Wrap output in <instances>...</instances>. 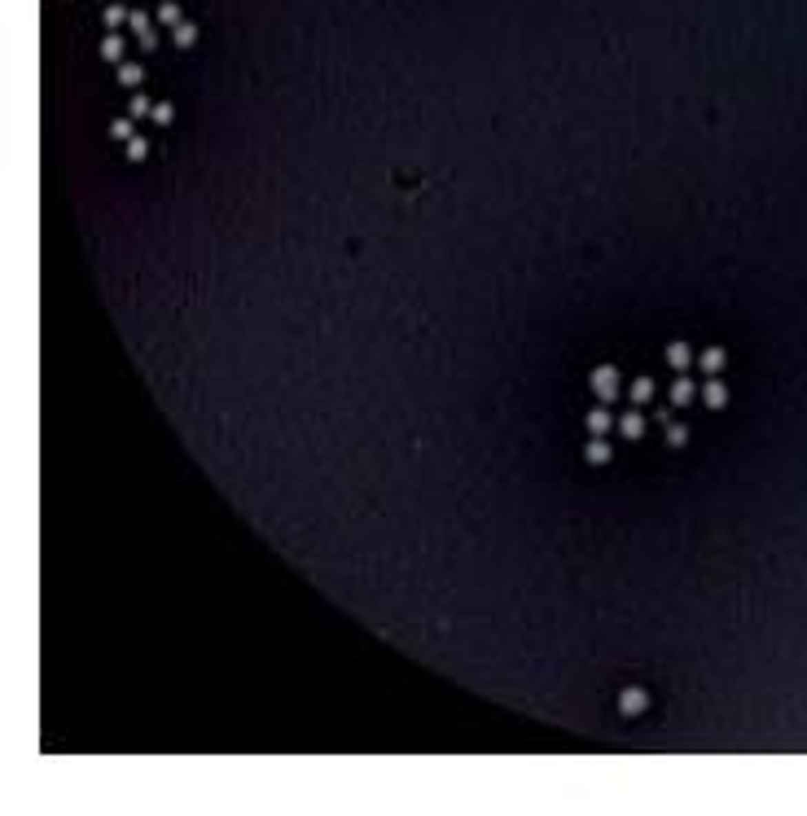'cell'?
<instances>
[{
	"label": "cell",
	"mask_w": 807,
	"mask_h": 816,
	"mask_svg": "<svg viewBox=\"0 0 807 816\" xmlns=\"http://www.w3.org/2000/svg\"><path fill=\"white\" fill-rule=\"evenodd\" d=\"M588 387H593V395L601 404H614L619 400V369L614 365H597L593 374H588Z\"/></svg>",
	"instance_id": "6da1fadb"
},
{
	"label": "cell",
	"mask_w": 807,
	"mask_h": 816,
	"mask_svg": "<svg viewBox=\"0 0 807 816\" xmlns=\"http://www.w3.org/2000/svg\"><path fill=\"white\" fill-rule=\"evenodd\" d=\"M127 27L136 31V40L145 44V49H154V44H159V31H154L150 14H141V9H132V14H127Z\"/></svg>",
	"instance_id": "7a4b0ae2"
},
{
	"label": "cell",
	"mask_w": 807,
	"mask_h": 816,
	"mask_svg": "<svg viewBox=\"0 0 807 816\" xmlns=\"http://www.w3.org/2000/svg\"><path fill=\"white\" fill-rule=\"evenodd\" d=\"M667 400L676 404V408H684V404H693L697 400V382L689 378V374H680L676 382H671V391H667Z\"/></svg>",
	"instance_id": "3957f363"
},
{
	"label": "cell",
	"mask_w": 807,
	"mask_h": 816,
	"mask_svg": "<svg viewBox=\"0 0 807 816\" xmlns=\"http://www.w3.org/2000/svg\"><path fill=\"white\" fill-rule=\"evenodd\" d=\"M614 426H619V435H623V439H641V435H645V413L632 404L628 413H623L619 422H614Z\"/></svg>",
	"instance_id": "277c9868"
},
{
	"label": "cell",
	"mask_w": 807,
	"mask_h": 816,
	"mask_svg": "<svg viewBox=\"0 0 807 816\" xmlns=\"http://www.w3.org/2000/svg\"><path fill=\"white\" fill-rule=\"evenodd\" d=\"M645 706H649V693H645V689H623V693H619V715L632 720V715H641Z\"/></svg>",
	"instance_id": "5b68a950"
},
{
	"label": "cell",
	"mask_w": 807,
	"mask_h": 816,
	"mask_svg": "<svg viewBox=\"0 0 807 816\" xmlns=\"http://www.w3.org/2000/svg\"><path fill=\"white\" fill-rule=\"evenodd\" d=\"M728 365V356H724V347H706L702 356H697V369H702L706 378H719V369Z\"/></svg>",
	"instance_id": "8992f818"
},
{
	"label": "cell",
	"mask_w": 807,
	"mask_h": 816,
	"mask_svg": "<svg viewBox=\"0 0 807 816\" xmlns=\"http://www.w3.org/2000/svg\"><path fill=\"white\" fill-rule=\"evenodd\" d=\"M702 404H706V408H724V404H728V387H724L719 378H706V382H702Z\"/></svg>",
	"instance_id": "52a82bcc"
},
{
	"label": "cell",
	"mask_w": 807,
	"mask_h": 816,
	"mask_svg": "<svg viewBox=\"0 0 807 816\" xmlns=\"http://www.w3.org/2000/svg\"><path fill=\"white\" fill-rule=\"evenodd\" d=\"M667 365L676 369V374H684V369L693 365V347L689 343H667Z\"/></svg>",
	"instance_id": "ba28073f"
},
{
	"label": "cell",
	"mask_w": 807,
	"mask_h": 816,
	"mask_svg": "<svg viewBox=\"0 0 807 816\" xmlns=\"http://www.w3.org/2000/svg\"><path fill=\"white\" fill-rule=\"evenodd\" d=\"M610 457H614V452H610V443L601 439V435L588 439V448H584V461H588V465H606Z\"/></svg>",
	"instance_id": "9c48e42d"
},
{
	"label": "cell",
	"mask_w": 807,
	"mask_h": 816,
	"mask_svg": "<svg viewBox=\"0 0 807 816\" xmlns=\"http://www.w3.org/2000/svg\"><path fill=\"white\" fill-rule=\"evenodd\" d=\"M584 426H588V435H606V430L614 426V417H610V408H601V404H597V408H593V413H588V417H584Z\"/></svg>",
	"instance_id": "30bf717a"
},
{
	"label": "cell",
	"mask_w": 807,
	"mask_h": 816,
	"mask_svg": "<svg viewBox=\"0 0 807 816\" xmlns=\"http://www.w3.org/2000/svg\"><path fill=\"white\" fill-rule=\"evenodd\" d=\"M119 83H123V88H136V83H145V70L136 62H119Z\"/></svg>",
	"instance_id": "8fae6325"
},
{
	"label": "cell",
	"mask_w": 807,
	"mask_h": 816,
	"mask_svg": "<svg viewBox=\"0 0 807 816\" xmlns=\"http://www.w3.org/2000/svg\"><path fill=\"white\" fill-rule=\"evenodd\" d=\"M628 395H632V404L641 408V404H649V400H654V382H649V378H636L632 387H628Z\"/></svg>",
	"instance_id": "7c38bea8"
},
{
	"label": "cell",
	"mask_w": 807,
	"mask_h": 816,
	"mask_svg": "<svg viewBox=\"0 0 807 816\" xmlns=\"http://www.w3.org/2000/svg\"><path fill=\"white\" fill-rule=\"evenodd\" d=\"M101 57H105V62H123V35H105V40H101Z\"/></svg>",
	"instance_id": "4fadbf2b"
},
{
	"label": "cell",
	"mask_w": 807,
	"mask_h": 816,
	"mask_svg": "<svg viewBox=\"0 0 807 816\" xmlns=\"http://www.w3.org/2000/svg\"><path fill=\"white\" fill-rule=\"evenodd\" d=\"M127 114H132V119H145V114H154V101L145 97V92H132V101H127Z\"/></svg>",
	"instance_id": "5bb4252c"
},
{
	"label": "cell",
	"mask_w": 807,
	"mask_h": 816,
	"mask_svg": "<svg viewBox=\"0 0 807 816\" xmlns=\"http://www.w3.org/2000/svg\"><path fill=\"white\" fill-rule=\"evenodd\" d=\"M159 22H163V27H180V22H185V18H180V5H172V0L159 5Z\"/></svg>",
	"instance_id": "9a60e30c"
},
{
	"label": "cell",
	"mask_w": 807,
	"mask_h": 816,
	"mask_svg": "<svg viewBox=\"0 0 807 816\" xmlns=\"http://www.w3.org/2000/svg\"><path fill=\"white\" fill-rule=\"evenodd\" d=\"M667 443L671 448H684V443H689V430H684L680 422H667Z\"/></svg>",
	"instance_id": "2e32d148"
},
{
	"label": "cell",
	"mask_w": 807,
	"mask_h": 816,
	"mask_svg": "<svg viewBox=\"0 0 807 816\" xmlns=\"http://www.w3.org/2000/svg\"><path fill=\"white\" fill-rule=\"evenodd\" d=\"M194 40H198V27H194V22H180V27H176V44H180V49H189Z\"/></svg>",
	"instance_id": "e0dca14e"
},
{
	"label": "cell",
	"mask_w": 807,
	"mask_h": 816,
	"mask_svg": "<svg viewBox=\"0 0 807 816\" xmlns=\"http://www.w3.org/2000/svg\"><path fill=\"white\" fill-rule=\"evenodd\" d=\"M145 154H150V141H145V136H132V141H127V159H132V163H141Z\"/></svg>",
	"instance_id": "ac0fdd59"
},
{
	"label": "cell",
	"mask_w": 807,
	"mask_h": 816,
	"mask_svg": "<svg viewBox=\"0 0 807 816\" xmlns=\"http://www.w3.org/2000/svg\"><path fill=\"white\" fill-rule=\"evenodd\" d=\"M172 119H176V110H172V105H167V101H154V123H159V127H167Z\"/></svg>",
	"instance_id": "d6986e66"
},
{
	"label": "cell",
	"mask_w": 807,
	"mask_h": 816,
	"mask_svg": "<svg viewBox=\"0 0 807 816\" xmlns=\"http://www.w3.org/2000/svg\"><path fill=\"white\" fill-rule=\"evenodd\" d=\"M110 132H114L119 141H132V136H136V132H132V119H114V123H110Z\"/></svg>",
	"instance_id": "ffe728a7"
},
{
	"label": "cell",
	"mask_w": 807,
	"mask_h": 816,
	"mask_svg": "<svg viewBox=\"0 0 807 816\" xmlns=\"http://www.w3.org/2000/svg\"><path fill=\"white\" fill-rule=\"evenodd\" d=\"M105 22H110V27H123V22H127V14H123L119 5H105Z\"/></svg>",
	"instance_id": "44dd1931"
}]
</instances>
